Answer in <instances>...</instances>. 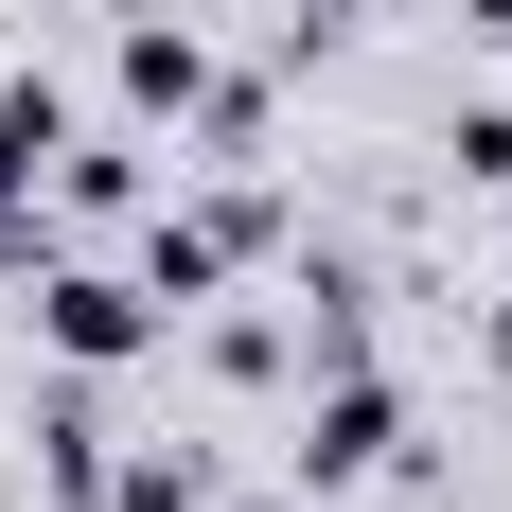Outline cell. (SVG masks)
I'll use <instances>...</instances> for the list:
<instances>
[{"mask_svg":"<svg viewBox=\"0 0 512 512\" xmlns=\"http://www.w3.org/2000/svg\"><path fill=\"white\" fill-rule=\"evenodd\" d=\"M159 336H177V318H159L142 265H36V354H53V371H89V389H106V371H142Z\"/></svg>","mask_w":512,"mask_h":512,"instance_id":"cell-1","label":"cell"},{"mask_svg":"<svg viewBox=\"0 0 512 512\" xmlns=\"http://www.w3.org/2000/svg\"><path fill=\"white\" fill-rule=\"evenodd\" d=\"M283 460H301V495H354V477H389V460H407V389L354 354L336 389H301V442H283Z\"/></svg>","mask_w":512,"mask_h":512,"instance_id":"cell-2","label":"cell"},{"mask_svg":"<svg viewBox=\"0 0 512 512\" xmlns=\"http://www.w3.org/2000/svg\"><path fill=\"white\" fill-rule=\"evenodd\" d=\"M265 230H283V195H248V177H212L195 212H159V230H142V283H159V318H195L212 283L265 248Z\"/></svg>","mask_w":512,"mask_h":512,"instance_id":"cell-3","label":"cell"},{"mask_svg":"<svg viewBox=\"0 0 512 512\" xmlns=\"http://www.w3.org/2000/svg\"><path fill=\"white\" fill-rule=\"evenodd\" d=\"M124 106H142V124H195V106H212V53L177 36L159 0H142V18H124Z\"/></svg>","mask_w":512,"mask_h":512,"instance_id":"cell-4","label":"cell"},{"mask_svg":"<svg viewBox=\"0 0 512 512\" xmlns=\"http://www.w3.org/2000/svg\"><path fill=\"white\" fill-rule=\"evenodd\" d=\"M106 460H124V442H106V407H89V371H71V407L36 424V495H53V512H106Z\"/></svg>","mask_w":512,"mask_h":512,"instance_id":"cell-5","label":"cell"},{"mask_svg":"<svg viewBox=\"0 0 512 512\" xmlns=\"http://www.w3.org/2000/svg\"><path fill=\"white\" fill-rule=\"evenodd\" d=\"M106 512H212V460L195 442H142V460H106Z\"/></svg>","mask_w":512,"mask_h":512,"instance_id":"cell-6","label":"cell"},{"mask_svg":"<svg viewBox=\"0 0 512 512\" xmlns=\"http://www.w3.org/2000/svg\"><path fill=\"white\" fill-rule=\"evenodd\" d=\"M442 159H460L477 195H512V106H460V124H442Z\"/></svg>","mask_w":512,"mask_h":512,"instance_id":"cell-7","label":"cell"},{"mask_svg":"<svg viewBox=\"0 0 512 512\" xmlns=\"http://www.w3.org/2000/svg\"><path fill=\"white\" fill-rule=\"evenodd\" d=\"M371 18H389V0H301V53L318 36H371Z\"/></svg>","mask_w":512,"mask_h":512,"instance_id":"cell-8","label":"cell"},{"mask_svg":"<svg viewBox=\"0 0 512 512\" xmlns=\"http://www.w3.org/2000/svg\"><path fill=\"white\" fill-rule=\"evenodd\" d=\"M477 36H495V53H512V0H477Z\"/></svg>","mask_w":512,"mask_h":512,"instance_id":"cell-9","label":"cell"}]
</instances>
